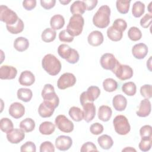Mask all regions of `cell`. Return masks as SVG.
<instances>
[{
    "label": "cell",
    "mask_w": 152,
    "mask_h": 152,
    "mask_svg": "<svg viewBox=\"0 0 152 152\" xmlns=\"http://www.w3.org/2000/svg\"><path fill=\"white\" fill-rule=\"evenodd\" d=\"M110 8L108 5L101 6L93 17L94 25L100 28L107 27L110 23Z\"/></svg>",
    "instance_id": "1"
},
{
    "label": "cell",
    "mask_w": 152,
    "mask_h": 152,
    "mask_svg": "<svg viewBox=\"0 0 152 152\" xmlns=\"http://www.w3.org/2000/svg\"><path fill=\"white\" fill-rule=\"evenodd\" d=\"M42 65L45 71L50 75L58 74L61 69V64L59 60L53 55H46L42 61Z\"/></svg>",
    "instance_id": "2"
},
{
    "label": "cell",
    "mask_w": 152,
    "mask_h": 152,
    "mask_svg": "<svg viewBox=\"0 0 152 152\" xmlns=\"http://www.w3.org/2000/svg\"><path fill=\"white\" fill-rule=\"evenodd\" d=\"M84 24V20L81 15H73L69 18L66 30L72 37L79 36L82 33Z\"/></svg>",
    "instance_id": "3"
},
{
    "label": "cell",
    "mask_w": 152,
    "mask_h": 152,
    "mask_svg": "<svg viewBox=\"0 0 152 152\" xmlns=\"http://www.w3.org/2000/svg\"><path fill=\"white\" fill-rule=\"evenodd\" d=\"M58 55L63 59H65L68 63L71 64H76L80 58L78 52L71 48L68 45L61 44L58 48Z\"/></svg>",
    "instance_id": "4"
},
{
    "label": "cell",
    "mask_w": 152,
    "mask_h": 152,
    "mask_svg": "<svg viewBox=\"0 0 152 152\" xmlns=\"http://www.w3.org/2000/svg\"><path fill=\"white\" fill-rule=\"evenodd\" d=\"M42 97L43 102L50 104L55 109L56 108L59 103V99L55 91L54 87L50 84H46L42 91Z\"/></svg>",
    "instance_id": "5"
},
{
    "label": "cell",
    "mask_w": 152,
    "mask_h": 152,
    "mask_svg": "<svg viewBox=\"0 0 152 152\" xmlns=\"http://www.w3.org/2000/svg\"><path fill=\"white\" fill-rule=\"evenodd\" d=\"M113 124L115 132L119 135H126L131 130V126L128 120L124 115H117L113 119Z\"/></svg>",
    "instance_id": "6"
},
{
    "label": "cell",
    "mask_w": 152,
    "mask_h": 152,
    "mask_svg": "<svg viewBox=\"0 0 152 152\" xmlns=\"http://www.w3.org/2000/svg\"><path fill=\"white\" fill-rule=\"evenodd\" d=\"M17 14L8 7L1 5L0 6V20L7 25H12L18 20Z\"/></svg>",
    "instance_id": "7"
},
{
    "label": "cell",
    "mask_w": 152,
    "mask_h": 152,
    "mask_svg": "<svg viewBox=\"0 0 152 152\" xmlns=\"http://www.w3.org/2000/svg\"><path fill=\"white\" fill-rule=\"evenodd\" d=\"M112 72L116 77L121 80H126L130 79L133 76L132 68L127 65H122L118 61Z\"/></svg>",
    "instance_id": "8"
},
{
    "label": "cell",
    "mask_w": 152,
    "mask_h": 152,
    "mask_svg": "<svg viewBox=\"0 0 152 152\" xmlns=\"http://www.w3.org/2000/svg\"><path fill=\"white\" fill-rule=\"evenodd\" d=\"M100 90L97 86L89 87L86 91L83 92L80 96V102L83 106L87 102H93L100 96Z\"/></svg>",
    "instance_id": "9"
},
{
    "label": "cell",
    "mask_w": 152,
    "mask_h": 152,
    "mask_svg": "<svg viewBox=\"0 0 152 152\" xmlns=\"http://www.w3.org/2000/svg\"><path fill=\"white\" fill-rule=\"evenodd\" d=\"M55 123L56 127L63 132L69 133L74 129V126L72 122L64 115L57 116L55 118Z\"/></svg>",
    "instance_id": "10"
},
{
    "label": "cell",
    "mask_w": 152,
    "mask_h": 152,
    "mask_svg": "<svg viewBox=\"0 0 152 152\" xmlns=\"http://www.w3.org/2000/svg\"><path fill=\"white\" fill-rule=\"evenodd\" d=\"M76 83L75 75L70 72H65L59 78L57 81V86L61 90H65L72 87Z\"/></svg>",
    "instance_id": "11"
},
{
    "label": "cell",
    "mask_w": 152,
    "mask_h": 152,
    "mask_svg": "<svg viewBox=\"0 0 152 152\" xmlns=\"http://www.w3.org/2000/svg\"><path fill=\"white\" fill-rule=\"evenodd\" d=\"M118 61L112 53H106L101 56L100 63L103 69L112 71L115 67Z\"/></svg>",
    "instance_id": "12"
},
{
    "label": "cell",
    "mask_w": 152,
    "mask_h": 152,
    "mask_svg": "<svg viewBox=\"0 0 152 152\" xmlns=\"http://www.w3.org/2000/svg\"><path fill=\"white\" fill-rule=\"evenodd\" d=\"M25 133L21 129H12L7 133V138L11 144H18L24 139Z\"/></svg>",
    "instance_id": "13"
},
{
    "label": "cell",
    "mask_w": 152,
    "mask_h": 152,
    "mask_svg": "<svg viewBox=\"0 0 152 152\" xmlns=\"http://www.w3.org/2000/svg\"><path fill=\"white\" fill-rule=\"evenodd\" d=\"M72 145V140L69 136L60 135L55 140V146L60 151H66Z\"/></svg>",
    "instance_id": "14"
},
{
    "label": "cell",
    "mask_w": 152,
    "mask_h": 152,
    "mask_svg": "<svg viewBox=\"0 0 152 152\" xmlns=\"http://www.w3.org/2000/svg\"><path fill=\"white\" fill-rule=\"evenodd\" d=\"M17 74V69L10 65H2L0 67V78L1 80H12Z\"/></svg>",
    "instance_id": "15"
},
{
    "label": "cell",
    "mask_w": 152,
    "mask_h": 152,
    "mask_svg": "<svg viewBox=\"0 0 152 152\" xmlns=\"http://www.w3.org/2000/svg\"><path fill=\"white\" fill-rule=\"evenodd\" d=\"M84 119L87 122H91L96 115V106L93 102H87L83 106Z\"/></svg>",
    "instance_id": "16"
},
{
    "label": "cell",
    "mask_w": 152,
    "mask_h": 152,
    "mask_svg": "<svg viewBox=\"0 0 152 152\" xmlns=\"http://www.w3.org/2000/svg\"><path fill=\"white\" fill-rule=\"evenodd\" d=\"M148 47L143 43H140L135 45L132 48V53L134 58L138 59L144 58L148 53Z\"/></svg>",
    "instance_id": "17"
},
{
    "label": "cell",
    "mask_w": 152,
    "mask_h": 152,
    "mask_svg": "<svg viewBox=\"0 0 152 152\" xmlns=\"http://www.w3.org/2000/svg\"><path fill=\"white\" fill-rule=\"evenodd\" d=\"M25 113L24 106L19 102L12 103L9 107V113L14 119L21 118Z\"/></svg>",
    "instance_id": "18"
},
{
    "label": "cell",
    "mask_w": 152,
    "mask_h": 152,
    "mask_svg": "<svg viewBox=\"0 0 152 152\" xmlns=\"http://www.w3.org/2000/svg\"><path fill=\"white\" fill-rule=\"evenodd\" d=\"M103 35L100 31L94 30L91 31L88 36V43L93 46H98L103 42Z\"/></svg>",
    "instance_id": "19"
},
{
    "label": "cell",
    "mask_w": 152,
    "mask_h": 152,
    "mask_svg": "<svg viewBox=\"0 0 152 152\" xmlns=\"http://www.w3.org/2000/svg\"><path fill=\"white\" fill-rule=\"evenodd\" d=\"M19 83L24 86H30L35 81L34 74L30 71H23L18 79Z\"/></svg>",
    "instance_id": "20"
},
{
    "label": "cell",
    "mask_w": 152,
    "mask_h": 152,
    "mask_svg": "<svg viewBox=\"0 0 152 152\" xmlns=\"http://www.w3.org/2000/svg\"><path fill=\"white\" fill-rule=\"evenodd\" d=\"M151 102L147 99L141 101L138 111L136 112L137 116L140 117H147L151 112Z\"/></svg>",
    "instance_id": "21"
},
{
    "label": "cell",
    "mask_w": 152,
    "mask_h": 152,
    "mask_svg": "<svg viewBox=\"0 0 152 152\" xmlns=\"http://www.w3.org/2000/svg\"><path fill=\"white\" fill-rule=\"evenodd\" d=\"M112 104L114 109L117 111H123L127 105L126 99L122 94H117L113 98Z\"/></svg>",
    "instance_id": "22"
},
{
    "label": "cell",
    "mask_w": 152,
    "mask_h": 152,
    "mask_svg": "<svg viewBox=\"0 0 152 152\" xmlns=\"http://www.w3.org/2000/svg\"><path fill=\"white\" fill-rule=\"evenodd\" d=\"M112 115V110L110 107L106 105H102L98 109V118L103 122L108 121Z\"/></svg>",
    "instance_id": "23"
},
{
    "label": "cell",
    "mask_w": 152,
    "mask_h": 152,
    "mask_svg": "<svg viewBox=\"0 0 152 152\" xmlns=\"http://www.w3.org/2000/svg\"><path fill=\"white\" fill-rule=\"evenodd\" d=\"M54 110H55L54 107H53L50 104L46 103L44 102L40 103L38 109V112L39 115L42 118H44L50 117L53 113Z\"/></svg>",
    "instance_id": "24"
},
{
    "label": "cell",
    "mask_w": 152,
    "mask_h": 152,
    "mask_svg": "<svg viewBox=\"0 0 152 152\" xmlns=\"http://www.w3.org/2000/svg\"><path fill=\"white\" fill-rule=\"evenodd\" d=\"M65 24V19L64 17L60 14H56L52 16L50 20V25L51 28L53 30H59L62 28Z\"/></svg>",
    "instance_id": "25"
},
{
    "label": "cell",
    "mask_w": 152,
    "mask_h": 152,
    "mask_svg": "<svg viewBox=\"0 0 152 152\" xmlns=\"http://www.w3.org/2000/svg\"><path fill=\"white\" fill-rule=\"evenodd\" d=\"M86 10V7L83 1H74L70 7V11L73 15H82Z\"/></svg>",
    "instance_id": "26"
},
{
    "label": "cell",
    "mask_w": 152,
    "mask_h": 152,
    "mask_svg": "<svg viewBox=\"0 0 152 152\" xmlns=\"http://www.w3.org/2000/svg\"><path fill=\"white\" fill-rule=\"evenodd\" d=\"M29 46V42L27 39L24 37H17L14 42V48L19 52L26 50Z\"/></svg>",
    "instance_id": "27"
},
{
    "label": "cell",
    "mask_w": 152,
    "mask_h": 152,
    "mask_svg": "<svg viewBox=\"0 0 152 152\" xmlns=\"http://www.w3.org/2000/svg\"><path fill=\"white\" fill-rule=\"evenodd\" d=\"M97 142L100 147L104 150L110 149L113 144V141L111 137L106 134L100 136L97 139Z\"/></svg>",
    "instance_id": "28"
},
{
    "label": "cell",
    "mask_w": 152,
    "mask_h": 152,
    "mask_svg": "<svg viewBox=\"0 0 152 152\" xmlns=\"http://www.w3.org/2000/svg\"><path fill=\"white\" fill-rule=\"evenodd\" d=\"M39 130L42 134L48 135L53 133L55 130V126L51 122L45 121L40 125Z\"/></svg>",
    "instance_id": "29"
},
{
    "label": "cell",
    "mask_w": 152,
    "mask_h": 152,
    "mask_svg": "<svg viewBox=\"0 0 152 152\" xmlns=\"http://www.w3.org/2000/svg\"><path fill=\"white\" fill-rule=\"evenodd\" d=\"M17 95L19 100H21L24 102H28L31 99L33 93L29 88H20L18 90Z\"/></svg>",
    "instance_id": "30"
},
{
    "label": "cell",
    "mask_w": 152,
    "mask_h": 152,
    "mask_svg": "<svg viewBox=\"0 0 152 152\" xmlns=\"http://www.w3.org/2000/svg\"><path fill=\"white\" fill-rule=\"evenodd\" d=\"M68 113L71 119L75 122H80L84 119L83 111L78 107H71L69 110Z\"/></svg>",
    "instance_id": "31"
},
{
    "label": "cell",
    "mask_w": 152,
    "mask_h": 152,
    "mask_svg": "<svg viewBox=\"0 0 152 152\" xmlns=\"http://www.w3.org/2000/svg\"><path fill=\"white\" fill-rule=\"evenodd\" d=\"M7 30L11 34H17L23 31L24 24L23 21L19 18L17 21L12 25H6Z\"/></svg>",
    "instance_id": "32"
},
{
    "label": "cell",
    "mask_w": 152,
    "mask_h": 152,
    "mask_svg": "<svg viewBox=\"0 0 152 152\" xmlns=\"http://www.w3.org/2000/svg\"><path fill=\"white\" fill-rule=\"evenodd\" d=\"M20 128L26 132H31L35 128V122L31 118H27L20 122Z\"/></svg>",
    "instance_id": "33"
},
{
    "label": "cell",
    "mask_w": 152,
    "mask_h": 152,
    "mask_svg": "<svg viewBox=\"0 0 152 152\" xmlns=\"http://www.w3.org/2000/svg\"><path fill=\"white\" fill-rule=\"evenodd\" d=\"M56 36V33L55 30H53L51 28H47L45 29L41 35L42 40L46 43L53 42Z\"/></svg>",
    "instance_id": "34"
},
{
    "label": "cell",
    "mask_w": 152,
    "mask_h": 152,
    "mask_svg": "<svg viewBox=\"0 0 152 152\" xmlns=\"http://www.w3.org/2000/svg\"><path fill=\"white\" fill-rule=\"evenodd\" d=\"M145 5L141 1H136L134 3L132 8V14L136 18L140 17L144 12Z\"/></svg>",
    "instance_id": "35"
},
{
    "label": "cell",
    "mask_w": 152,
    "mask_h": 152,
    "mask_svg": "<svg viewBox=\"0 0 152 152\" xmlns=\"http://www.w3.org/2000/svg\"><path fill=\"white\" fill-rule=\"evenodd\" d=\"M107 36L111 40L118 42L122 39L123 33L115 28L113 26H110L107 30Z\"/></svg>",
    "instance_id": "36"
},
{
    "label": "cell",
    "mask_w": 152,
    "mask_h": 152,
    "mask_svg": "<svg viewBox=\"0 0 152 152\" xmlns=\"http://www.w3.org/2000/svg\"><path fill=\"white\" fill-rule=\"evenodd\" d=\"M122 90L127 96H133L136 93L137 87L134 82L129 81L122 85Z\"/></svg>",
    "instance_id": "37"
},
{
    "label": "cell",
    "mask_w": 152,
    "mask_h": 152,
    "mask_svg": "<svg viewBox=\"0 0 152 152\" xmlns=\"http://www.w3.org/2000/svg\"><path fill=\"white\" fill-rule=\"evenodd\" d=\"M104 90L107 92H113L118 88V83L113 78H108L105 79L103 82Z\"/></svg>",
    "instance_id": "38"
},
{
    "label": "cell",
    "mask_w": 152,
    "mask_h": 152,
    "mask_svg": "<svg viewBox=\"0 0 152 152\" xmlns=\"http://www.w3.org/2000/svg\"><path fill=\"white\" fill-rule=\"evenodd\" d=\"M131 1L118 0L116 2V7L119 12L122 14H126L129 9Z\"/></svg>",
    "instance_id": "39"
},
{
    "label": "cell",
    "mask_w": 152,
    "mask_h": 152,
    "mask_svg": "<svg viewBox=\"0 0 152 152\" xmlns=\"http://www.w3.org/2000/svg\"><path fill=\"white\" fill-rule=\"evenodd\" d=\"M14 128L13 123L11 119L8 118H3L0 121V129L5 133L11 131Z\"/></svg>",
    "instance_id": "40"
},
{
    "label": "cell",
    "mask_w": 152,
    "mask_h": 152,
    "mask_svg": "<svg viewBox=\"0 0 152 152\" xmlns=\"http://www.w3.org/2000/svg\"><path fill=\"white\" fill-rule=\"evenodd\" d=\"M128 36L129 39L132 41H138L142 37L141 30L137 27H131L128 31Z\"/></svg>",
    "instance_id": "41"
},
{
    "label": "cell",
    "mask_w": 152,
    "mask_h": 152,
    "mask_svg": "<svg viewBox=\"0 0 152 152\" xmlns=\"http://www.w3.org/2000/svg\"><path fill=\"white\" fill-rule=\"evenodd\" d=\"M152 145V138H141L138 147L141 151H147L150 150Z\"/></svg>",
    "instance_id": "42"
},
{
    "label": "cell",
    "mask_w": 152,
    "mask_h": 152,
    "mask_svg": "<svg viewBox=\"0 0 152 152\" xmlns=\"http://www.w3.org/2000/svg\"><path fill=\"white\" fill-rule=\"evenodd\" d=\"M140 93L142 97L149 99L152 97V88L150 84H144L140 88Z\"/></svg>",
    "instance_id": "43"
},
{
    "label": "cell",
    "mask_w": 152,
    "mask_h": 152,
    "mask_svg": "<svg viewBox=\"0 0 152 152\" xmlns=\"http://www.w3.org/2000/svg\"><path fill=\"white\" fill-rule=\"evenodd\" d=\"M112 26L118 31L123 33L127 27V23L124 20L118 18L114 21Z\"/></svg>",
    "instance_id": "44"
},
{
    "label": "cell",
    "mask_w": 152,
    "mask_h": 152,
    "mask_svg": "<svg viewBox=\"0 0 152 152\" xmlns=\"http://www.w3.org/2000/svg\"><path fill=\"white\" fill-rule=\"evenodd\" d=\"M141 138H152V128L149 125L142 126L140 129Z\"/></svg>",
    "instance_id": "45"
},
{
    "label": "cell",
    "mask_w": 152,
    "mask_h": 152,
    "mask_svg": "<svg viewBox=\"0 0 152 152\" xmlns=\"http://www.w3.org/2000/svg\"><path fill=\"white\" fill-rule=\"evenodd\" d=\"M103 126L99 122L93 124L90 127V131L93 135H99L102 134L103 131Z\"/></svg>",
    "instance_id": "46"
},
{
    "label": "cell",
    "mask_w": 152,
    "mask_h": 152,
    "mask_svg": "<svg viewBox=\"0 0 152 152\" xmlns=\"http://www.w3.org/2000/svg\"><path fill=\"white\" fill-rule=\"evenodd\" d=\"M40 152H54L55 147L50 141H45L40 144Z\"/></svg>",
    "instance_id": "47"
},
{
    "label": "cell",
    "mask_w": 152,
    "mask_h": 152,
    "mask_svg": "<svg viewBox=\"0 0 152 152\" xmlns=\"http://www.w3.org/2000/svg\"><path fill=\"white\" fill-rule=\"evenodd\" d=\"M20 151L21 152H35L36 151V147L34 142L31 141H27L21 146Z\"/></svg>",
    "instance_id": "48"
},
{
    "label": "cell",
    "mask_w": 152,
    "mask_h": 152,
    "mask_svg": "<svg viewBox=\"0 0 152 152\" xmlns=\"http://www.w3.org/2000/svg\"><path fill=\"white\" fill-rule=\"evenodd\" d=\"M59 39L62 42H71L74 40V37L69 34L66 30H63L59 33Z\"/></svg>",
    "instance_id": "49"
},
{
    "label": "cell",
    "mask_w": 152,
    "mask_h": 152,
    "mask_svg": "<svg viewBox=\"0 0 152 152\" xmlns=\"http://www.w3.org/2000/svg\"><path fill=\"white\" fill-rule=\"evenodd\" d=\"M152 15L151 14H146L140 20V25L143 28H148L151 24Z\"/></svg>",
    "instance_id": "50"
},
{
    "label": "cell",
    "mask_w": 152,
    "mask_h": 152,
    "mask_svg": "<svg viewBox=\"0 0 152 152\" xmlns=\"http://www.w3.org/2000/svg\"><path fill=\"white\" fill-rule=\"evenodd\" d=\"M81 151L82 152H87V151H97V147L96 145L92 142H87L83 144L81 146Z\"/></svg>",
    "instance_id": "51"
},
{
    "label": "cell",
    "mask_w": 152,
    "mask_h": 152,
    "mask_svg": "<svg viewBox=\"0 0 152 152\" xmlns=\"http://www.w3.org/2000/svg\"><path fill=\"white\" fill-rule=\"evenodd\" d=\"M23 6L25 10L31 11L34 9L36 6V0H26L23 2Z\"/></svg>",
    "instance_id": "52"
},
{
    "label": "cell",
    "mask_w": 152,
    "mask_h": 152,
    "mask_svg": "<svg viewBox=\"0 0 152 152\" xmlns=\"http://www.w3.org/2000/svg\"><path fill=\"white\" fill-rule=\"evenodd\" d=\"M55 3H56L55 0H48V1L41 0L40 1L41 6L45 10H50L52 8L55 6Z\"/></svg>",
    "instance_id": "53"
},
{
    "label": "cell",
    "mask_w": 152,
    "mask_h": 152,
    "mask_svg": "<svg viewBox=\"0 0 152 152\" xmlns=\"http://www.w3.org/2000/svg\"><path fill=\"white\" fill-rule=\"evenodd\" d=\"M84 3L86 7V10L91 11L93 10L97 5L98 1L97 0H84Z\"/></svg>",
    "instance_id": "54"
},
{
    "label": "cell",
    "mask_w": 152,
    "mask_h": 152,
    "mask_svg": "<svg viewBox=\"0 0 152 152\" xmlns=\"http://www.w3.org/2000/svg\"><path fill=\"white\" fill-rule=\"evenodd\" d=\"M122 151H136V150L134 148L129 147H126L125 148L123 149Z\"/></svg>",
    "instance_id": "55"
},
{
    "label": "cell",
    "mask_w": 152,
    "mask_h": 152,
    "mask_svg": "<svg viewBox=\"0 0 152 152\" xmlns=\"http://www.w3.org/2000/svg\"><path fill=\"white\" fill-rule=\"evenodd\" d=\"M151 56H150V58H149L148 61H147V66L148 67V69L151 71Z\"/></svg>",
    "instance_id": "56"
},
{
    "label": "cell",
    "mask_w": 152,
    "mask_h": 152,
    "mask_svg": "<svg viewBox=\"0 0 152 152\" xmlns=\"http://www.w3.org/2000/svg\"><path fill=\"white\" fill-rule=\"evenodd\" d=\"M71 2V1L70 0H68V1H59V2L61 3V4H63V5H66V4H69V2Z\"/></svg>",
    "instance_id": "57"
},
{
    "label": "cell",
    "mask_w": 152,
    "mask_h": 152,
    "mask_svg": "<svg viewBox=\"0 0 152 152\" xmlns=\"http://www.w3.org/2000/svg\"><path fill=\"white\" fill-rule=\"evenodd\" d=\"M151 4H152V2H151L150 4H149V5H148V11L150 12V13L149 14H151Z\"/></svg>",
    "instance_id": "58"
}]
</instances>
